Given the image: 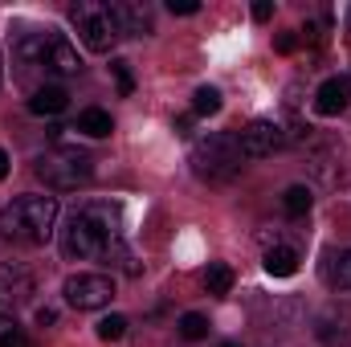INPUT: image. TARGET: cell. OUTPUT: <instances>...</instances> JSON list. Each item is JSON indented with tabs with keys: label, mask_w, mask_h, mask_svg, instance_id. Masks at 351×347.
<instances>
[{
	"label": "cell",
	"mask_w": 351,
	"mask_h": 347,
	"mask_svg": "<svg viewBox=\"0 0 351 347\" xmlns=\"http://www.w3.org/2000/svg\"><path fill=\"white\" fill-rule=\"evenodd\" d=\"M176 135H192V115H184V119H176Z\"/></svg>",
	"instance_id": "27"
},
{
	"label": "cell",
	"mask_w": 351,
	"mask_h": 347,
	"mask_svg": "<svg viewBox=\"0 0 351 347\" xmlns=\"http://www.w3.org/2000/svg\"><path fill=\"white\" fill-rule=\"evenodd\" d=\"M58 196H16L0 208V237L16 246H45L58 225Z\"/></svg>",
	"instance_id": "2"
},
{
	"label": "cell",
	"mask_w": 351,
	"mask_h": 347,
	"mask_svg": "<svg viewBox=\"0 0 351 347\" xmlns=\"http://www.w3.org/2000/svg\"><path fill=\"white\" fill-rule=\"evenodd\" d=\"M114 298V282L106 274H74L66 282V302L74 311H102Z\"/></svg>",
	"instance_id": "6"
},
{
	"label": "cell",
	"mask_w": 351,
	"mask_h": 347,
	"mask_svg": "<svg viewBox=\"0 0 351 347\" xmlns=\"http://www.w3.org/2000/svg\"><path fill=\"white\" fill-rule=\"evenodd\" d=\"M311 204H315V196H311V188H302V184H294V188L282 192V208H286L290 217H306Z\"/></svg>",
	"instance_id": "14"
},
{
	"label": "cell",
	"mask_w": 351,
	"mask_h": 347,
	"mask_svg": "<svg viewBox=\"0 0 351 347\" xmlns=\"http://www.w3.org/2000/svg\"><path fill=\"white\" fill-rule=\"evenodd\" d=\"M66 106H70V94L62 86H41V90H33V98H29L33 115H62Z\"/></svg>",
	"instance_id": "11"
},
{
	"label": "cell",
	"mask_w": 351,
	"mask_h": 347,
	"mask_svg": "<svg viewBox=\"0 0 351 347\" xmlns=\"http://www.w3.org/2000/svg\"><path fill=\"white\" fill-rule=\"evenodd\" d=\"M123 335H127V319H123V315H106V319H98V339L114 344V339H123Z\"/></svg>",
	"instance_id": "19"
},
{
	"label": "cell",
	"mask_w": 351,
	"mask_h": 347,
	"mask_svg": "<svg viewBox=\"0 0 351 347\" xmlns=\"http://www.w3.org/2000/svg\"><path fill=\"white\" fill-rule=\"evenodd\" d=\"M53 192H74V188H86L90 176H94V160L78 147H49L45 156H37V168Z\"/></svg>",
	"instance_id": "5"
},
{
	"label": "cell",
	"mask_w": 351,
	"mask_h": 347,
	"mask_svg": "<svg viewBox=\"0 0 351 347\" xmlns=\"http://www.w3.org/2000/svg\"><path fill=\"white\" fill-rule=\"evenodd\" d=\"M331 261H335V265L327 270V278H331L339 290H351V250H343L339 258H331Z\"/></svg>",
	"instance_id": "18"
},
{
	"label": "cell",
	"mask_w": 351,
	"mask_h": 347,
	"mask_svg": "<svg viewBox=\"0 0 351 347\" xmlns=\"http://www.w3.org/2000/svg\"><path fill=\"white\" fill-rule=\"evenodd\" d=\"M78 131L90 135V139H106V135L114 131V123H110V115H106L102 106H86V110L78 115Z\"/></svg>",
	"instance_id": "12"
},
{
	"label": "cell",
	"mask_w": 351,
	"mask_h": 347,
	"mask_svg": "<svg viewBox=\"0 0 351 347\" xmlns=\"http://www.w3.org/2000/svg\"><path fill=\"white\" fill-rule=\"evenodd\" d=\"M221 347H237V344H221Z\"/></svg>",
	"instance_id": "29"
},
{
	"label": "cell",
	"mask_w": 351,
	"mask_h": 347,
	"mask_svg": "<svg viewBox=\"0 0 351 347\" xmlns=\"http://www.w3.org/2000/svg\"><path fill=\"white\" fill-rule=\"evenodd\" d=\"M4 176H8V156L0 152V180H4Z\"/></svg>",
	"instance_id": "28"
},
{
	"label": "cell",
	"mask_w": 351,
	"mask_h": 347,
	"mask_svg": "<svg viewBox=\"0 0 351 347\" xmlns=\"http://www.w3.org/2000/svg\"><path fill=\"white\" fill-rule=\"evenodd\" d=\"M204 286H208V294H217V298L229 294V290H233V270H229L225 261H213L208 274H204Z\"/></svg>",
	"instance_id": "15"
},
{
	"label": "cell",
	"mask_w": 351,
	"mask_h": 347,
	"mask_svg": "<svg viewBox=\"0 0 351 347\" xmlns=\"http://www.w3.org/2000/svg\"><path fill=\"white\" fill-rule=\"evenodd\" d=\"M348 102H351V78L348 74H335V78H327L323 86L315 90V110L319 115H343L348 110Z\"/></svg>",
	"instance_id": "9"
},
{
	"label": "cell",
	"mask_w": 351,
	"mask_h": 347,
	"mask_svg": "<svg viewBox=\"0 0 351 347\" xmlns=\"http://www.w3.org/2000/svg\"><path fill=\"white\" fill-rule=\"evenodd\" d=\"M298 270V254L290 250V246H274V250H265V274H274V278H290Z\"/></svg>",
	"instance_id": "13"
},
{
	"label": "cell",
	"mask_w": 351,
	"mask_h": 347,
	"mask_svg": "<svg viewBox=\"0 0 351 347\" xmlns=\"http://www.w3.org/2000/svg\"><path fill=\"white\" fill-rule=\"evenodd\" d=\"M269 16H274V4L269 0H258L254 4V21H269Z\"/></svg>",
	"instance_id": "24"
},
{
	"label": "cell",
	"mask_w": 351,
	"mask_h": 347,
	"mask_svg": "<svg viewBox=\"0 0 351 347\" xmlns=\"http://www.w3.org/2000/svg\"><path fill=\"white\" fill-rule=\"evenodd\" d=\"M110 74H114V82H119V94H123V98L135 90V78H131V66H127V62H110Z\"/></svg>",
	"instance_id": "22"
},
{
	"label": "cell",
	"mask_w": 351,
	"mask_h": 347,
	"mask_svg": "<svg viewBox=\"0 0 351 347\" xmlns=\"http://www.w3.org/2000/svg\"><path fill=\"white\" fill-rule=\"evenodd\" d=\"M37 66H45L49 74H78L82 70V58H78V49L62 37V33H41V62Z\"/></svg>",
	"instance_id": "8"
},
{
	"label": "cell",
	"mask_w": 351,
	"mask_h": 347,
	"mask_svg": "<svg viewBox=\"0 0 351 347\" xmlns=\"http://www.w3.org/2000/svg\"><path fill=\"white\" fill-rule=\"evenodd\" d=\"M237 143H241V156H245V160H269L274 152L286 147V131H282V123H274V119H254V123L237 135Z\"/></svg>",
	"instance_id": "7"
},
{
	"label": "cell",
	"mask_w": 351,
	"mask_h": 347,
	"mask_svg": "<svg viewBox=\"0 0 351 347\" xmlns=\"http://www.w3.org/2000/svg\"><path fill=\"white\" fill-rule=\"evenodd\" d=\"M70 16H74V29H78V37H82V45L90 53H110L119 45V37H123L119 12L106 0H78L70 8Z\"/></svg>",
	"instance_id": "4"
},
{
	"label": "cell",
	"mask_w": 351,
	"mask_h": 347,
	"mask_svg": "<svg viewBox=\"0 0 351 347\" xmlns=\"http://www.w3.org/2000/svg\"><path fill=\"white\" fill-rule=\"evenodd\" d=\"M168 8H172L176 16H192L200 4H196V0H168Z\"/></svg>",
	"instance_id": "23"
},
{
	"label": "cell",
	"mask_w": 351,
	"mask_h": 347,
	"mask_svg": "<svg viewBox=\"0 0 351 347\" xmlns=\"http://www.w3.org/2000/svg\"><path fill=\"white\" fill-rule=\"evenodd\" d=\"M114 12H119L123 33H131V37H147V33H152V8H147V4L123 0V4H114Z\"/></svg>",
	"instance_id": "10"
},
{
	"label": "cell",
	"mask_w": 351,
	"mask_h": 347,
	"mask_svg": "<svg viewBox=\"0 0 351 347\" xmlns=\"http://www.w3.org/2000/svg\"><path fill=\"white\" fill-rule=\"evenodd\" d=\"M180 335H184L188 344L204 339V335H208V319H204V315H196V311H188V315L180 319Z\"/></svg>",
	"instance_id": "17"
},
{
	"label": "cell",
	"mask_w": 351,
	"mask_h": 347,
	"mask_svg": "<svg viewBox=\"0 0 351 347\" xmlns=\"http://www.w3.org/2000/svg\"><path fill=\"white\" fill-rule=\"evenodd\" d=\"M62 250H66V258L119 261L127 274H139V265H135L127 241H123V213H119V204H106V200L82 204V208L70 217V229H66V237H62Z\"/></svg>",
	"instance_id": "1"
},
{
	"label": "cell",
	"mask_w": 351,
	"mask_h": 347,
	"mask_svg": "<svg viewBox=\"0 0 351 347\" xmlns=\"http://www.w3.org/2000/svg\"><path fill=\"white\" fill-rule=\"evenodd\" d=\"M294 45H298L294 33H282V37H278V53H294Z\"/></svg>",
	"instance_id": "25"
},
{
	"label": "cell",
	"mask_w": 351,
	"mask_h": 347,
	"mask_svg": "<svg viewBox=\"0 0 351 347\" xmlns=\"http://www.w3.org/2000/svg\"><path fill=\"white\" fill-rule=\"evenodd\" d=\"M241 160H245L241 143L229 131H213V135L196 139V147H192V168L208 184H229L233 176L241 172Z\"/></svg>",
	"instance_id": "3"
},
{
	"label": "cell",
	"mask_w": 351,
	"mask_h": 347,
	"mask_svg": "<svg viewBox=\"0 0 351 347\" xmlns=\"http://www.w3.org/2000/svg\"><path fill=\"white\" fill-rule=\"evenodd\" d=\"M0 347H29L21 327H16V319H8V315H0Z\"/></svg>",
	"instance_id": "21"
},
{
	"label": "cell",
	"mask_w": 351,
	"mask_h": 347,
	"mask_svg": "<svg viewBox=\"0 0 351 347\" xmlns=\"http://www.w3.org/2000/svg\"><path fill=\"white\" fill-rule=\"evenodd\" d=\"M37 323H41V327H49V323H58V311H49V307H41V311H37Z\"/></svg>",
	"instance_id": "26"
},
{
	"label": "cell",
	"mask_w": 351,
	"mask_h": 347,
	"mask_svg": "<svg viewBox=\"0 0 351 347\" xmlns=\"http://www.w3.org/2000/svg\"><path fill=\"white\" fill-rule=\"evenodd\" d=\"M192 110H196V115H217V110H221V90L200 86L196 94H192Z\"/></svg>",
	"instance_id": "16"
},
{
	"label": "cell",
	"mask_w": 351,
	"mask_h": 347,
	"mask_svg": "<svg viewBox=\"0 0 351 347\" xmlns=\"http://www.w3.org/2000/svg\"><path fill=\"white\" fill-rule=\"evenodd\" d=\"M0 282H8V286L16 290V298H29V290H33L29 274H25V270H12V265H4V270H0Z\"/></svg>",
	"instance_id": "20"
}]
</instances>
